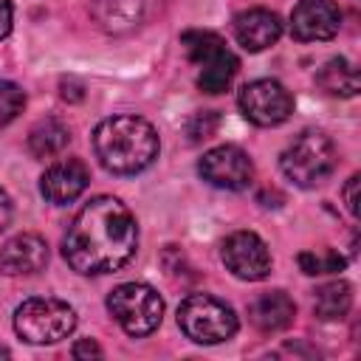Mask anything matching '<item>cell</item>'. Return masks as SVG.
Here are the masks:
<instances>
[{
	"label": "cell",
	"instance_id": "obj_25",
	"mask_svg": "<svg viewBox=\"0 0 361 361\" xmlns=\"http://www.w3.org/2000/svg\"><path fill=\"white\" fill-rule=\"evenodd\" d=\"M11 223V200L6 195V189L0 186V228H6Z\"/></svg>",
	"mask_w": 361,
	"mask_h": 361
},
{
	"label": "cell",
	"instance_id": "obj_12",
	"mask_svg": "<svg viewBox=\"0 0 361 361\" xmlns=\"http://www.w3.org/2000/svg\"><path fill=\"white\" fill-rule=\"evenodd\" d=\"M90 183V169L79 158H62L51 164L39 178V195L54 206L73 203Z\"/></svg>",
	"mask_w": 361,
	"mask_h": 361
},
{
	"label": "cell",
	"instance_id": "obj_3",
	"mask_svg": "<svg viewBox=\"0 0 361 361\" xmlns=\"http://www.w3.org/2000/svg\"><path fill=\"white\" fill-rule=\"evenodd\" d=\"M338 164L336 144L322 130H305L299 133L285 152L279 155V166L288 180H293L302 189H313L324 183Z\"/></svg>",
	"mask_w": 361,
	"mask_h": 361
},
{
	"label": "cell",
	"instance_id": "obj_2",
	"mask_svg": "<svg viewBox=\"0 0 361 361\" xmlns=\"http://www.w3.org/2000/svg\"><path fill=\"white\" fill-rule=\"evenodd\" d=\"M155 127L141 116H110L93 130V152L113 175H135L158 158Z\"/></svg>",
	"mask_w": 361,
	"mask_h": 361
},
{
	"label": "cell",
	"instance_id": "obj_6",
	"mask_svg": "<svg viewBox=\"0 0 361 361\" xmlns=\"http://www.w3.org/2000/svg\"><path fill=\"white\" fill-rule=\"evenodd\" d=\"M178 327L195 344H223L237 333L234 310L209 293H189L178 307Z\"/></svg>",
	"mask_w": 361,
	"mask_h": 361
},
{
	"label": "cell",
	"instance_id": "obj_19",
	"mask_svg": "<svg viewBox=\"0 0 361 361\" xmlns=\"http://www.w3.org/2000/svg\"><path fill=\"white\" fill-rule=\"evenodd\" d=\"M296 262H299L302 274H307V276L338 274V271H344V265H347V259H344V257H341L336 248H330V245H324V248H310V251H302V254L296 257Z\"/></svg>",
	"mask_w": 361,
	"mask_h": 361
},
{
	"label": "cell",
	"instance_id": "obj_18",
	"mask_svg": "<svg viewBox=\"0 0 361 361\" xmlns=\"http://www.w3.org/2000/svg\"><path fill=\"white\" fill-rule=\"evenodd\" d=\"M68 141H71L68 124H62L59 118H42V121H37V124L31 127V133H28V152H31L34 158L45 161V158L59 155V152L68 147Z\"/></svg>",
	"mask_w": 361,
	"mask_h": 361
},
{
	"label": "cell",
	"instance_id": "obj_14",
	"mask_svg": "<svg viewBox=\"0 0 361 361\" xmlns=\"http://www.w3.org/2000/svg\"><path fill=\"white\" fill-rule=\"evenodd\" d=\"M234 37L245 51H265L282 37V20L271 8H245L234 14Z\"/></svg>",
	"mask_w": 361,
	"mask_h": 361
},
{
	"label": "cell",
	"instance_id": "obj_16",
	"mask_svg": "<svg viewBox=\"0 0 361 361\" xmlns=\"http://www.w3.org/2000/svg\"><path fill=\"white\" fill-rule=\"evenodd\" d=\"M316 82L324 93L330 96H341V99H353L358 93V71L350 59L344 56H333L327 59L319 73H316Z\"/></svg>",
	"mask_w": 361,
	"mask_h": 361
},
{
	"label": "cell",
	"instance_id": "obj_26",
	"mask_svg": "<svg viewBox=\"0 0 361 361\" xmlns=\"http://www.w3.org/2000/svg\"><path fill=\"white\" fill-rule=\"evenodd\" d=\"M8 355H11V350H8V347L0 341V358H8Z\"/></svg>",
	"mask_w": 361,
	"mask_h": 361
},
{
	"label": "cell",
	"instance_id": "obj_5",
	"mask_svg": "<svg viewBox=\"0 0 361 361\" xmlns=\"http://www.w3.org/2000/svg\"><path fill=\"white\" fill-rule=\"evenodd\" d=\"M14 330L28 344H56L76 330V310L62 299L34 296L14 310Z\"/></svg>",
	"mask_w": 361,
	"mask_h": 361
},
{
	"label": "cell",
	"instance_id": "obj_24",
	"mask_svg": "<svg viewBox=\"0 0 361 361\" xmlns=\"http://www.w3.org/2000/svg\"><path fill=\"white\" fill-rule=\"evenodd\" d=\"M11 23H14V8L8 0H0V39L11 34Z\"/></svg>",
	"mask_w": 361,
	"mask_h": 361
},
{
	"label": "cell",
	"instance_id": "obj_10",
	"mask_svg": "<svg viewBox=\"0 0 361 361\" xmlns=\"http://www.w3.org/2000/svg\"><path fill=\"white\" fill-rule=\"evenodd\" d=\"M220 257H223V265L237 279L259 282V279H265L271 274V251L262 243V237L254 234V231H234V234H228L223 240Z\"/></svg>",
	"mask_w": 361,
	"mask_h": 361
},
{
	"label": "cell",
	"instance_id": "obj_15",
	"mask_svg": "<svg viewBox=\"0 0 361 361\" xmlns=\"http://www.w3.org/2000/svg\"><path fill=\"white\" fill-rule=\"evenodd\" d=\"M248 319L262 333L285 330L296 319V302L285 290H265L248 305Z\"/></svg>",
	"mask_w": 361,
	"mask_h": 361
},
{
	"label": "cell",
	"instance_id": "obj_22",
	"mask_svg": "<svg viewBox=\"0 0 361 361\" xmlns=\"http://www.w3.org/2000/svg\"><path fill=\"white\" fill-rule=\"evenodd\" d=\"M358 183H361L358 175H350L347 183H344V203H347V212H350L353 217L358 214Z\"/></svg>",
	"mask_w": 361,
	"mask_h": 361
},
{
	"label": "cell",
	"instance_id": "obj_23",
	"mask_svg": "<svg viewBox=\"0 0 361 361\" xmlns=\"http://www.w3.org/2000/svg\"><path fill=\"white\" fill-rule=\"evenodd\" d=\"M71 355H73V358H102V347H99L93 338H82V341L73 344Z\"/></svg>",
	"mask_w": 361,
	"mask_h": 361
},
{
	"label": "cell",
	"instance_id": "obj_9",
	"mask_svg": "<svg viewBox=\"0 0 361 361\" xmlns=\"http://www.w3.org/2000/svg\"><path fill=\"white\" fill-rule=\"evenodd\" d=\"M197 172L206 183H212L217 189H228V192H240V189L251 186V180H254V164H251L248 152L234 144H220V147L209 149L200 158Z\"/></svg>",
	"mask_w": 361,
	"mask_h": 361
},
{
	"label": "cell",
	"instance_id": "obj_13",
	"mask_svg": "<svg viewBox=\"0 0 361 361\" xmlns=\"http://www.w3.org/2000/svg\"><path fill=\"white\" fill-rule=\"evenodd\" d=\"M48 265V243L39 234L23 231L3 243L0 274L3 276H31Z\"/></svg>",
	"mask_w": 361,
	"mask_h": 361
},
{
	"label": "cell",
	"instance_id": "obj_11",
	"mask_svg": "<svg viewBox=\"0 0 361 361\" xmlns=\"http://www.w3.org/2000/svg\"><path fill=\"white\" fill-rule=\"evenodd\" d=\"M341 28V11L333 0H299L290 11V34L299 42L333 39Z\"/></svg>",
	"mask_w": 361,
	"mask_h": 361
},
{
	"label": "cell",
	"instance_id": "obj_17",
	"mask_svg": "<svg viewBox=\"0 0 361 361\" xmlns=\"http://www.w3.org/2000/svg\"><path fill=\"white\" fill-rule=\"evenodd\" d=\"M350 307H353V285L344 282V279L324 282V285H319L313 290V313L322 322L344 319Z\"/></svg>",
	"mask_w": 361,
	"mask_h": 361
},
{
	"label": "cell",
	"instance_id": "obj_4",
	"mask_svg": "<svg viewBox=\"0 0 361 361\" xmlns=\"http://www.w3.org/2000/svg\"><path fill=\"white\" fill-rule=\"evenodd\" d=\"M180 45L189 56L192 65L200 68L197 73V87L203 93H223L228 90V85L237 76L240 59L226 48V42L214 34V31H183L180 34Z\"/></svg>",
	"mask_w": 361,
	"mask_h": 361
},
{
	"label": "cell",
	"instance_id": "obj_21",
	"mask_svg": "<svg viewBox=\"0 0 361 361\" xmlns=\"http://www.w3.org/2000/svg\"><path fill=\"white\" fill-rule=\"evenodd\" d=\"M217 127H220V116H217L214 110H200V113H195V116L189 118V124H186L189 144H200V141L212 138V135L217 133Z\"/></svg>",
	"mask_w": 361,
	"mask_h": 361
},
{
	"label": "cell",
	"instance_id": "obj_8",
	"mask_svg": "<svg viewBox=\"0 0 361 361\" xmlns=\"http://www.w3.org/2000/svg\"><path fill=\"white\" fill-rule=\"evenodd\" d=\"M237 102L243 116L257 127H276L293 113V96L276 79H254L243 85Z\"/></svg>",
	"mask_w": 361,
	"mask_h": 361
},
{
	"label": "cell",
	"instance_id": "obj_1",
	"mask_svg": "<svg viewBox=\"0 0 361 361\" xmlns=\"http://www.w3.org/2000/svg\"><path fill=\"white\" fill-rule=\"evenodd\" d=\"M135 245L138 226L133 212L118 197L102 195L85 203L71 220L62 240V257L76 274L102 276L127 265Z\"/></svg>",
	"mask_w": 361,
	"mask_h": 361
},
{
	"label": "cell",
	"instance_id": "obj_7",
	"mask_svg": "<svg viewBox=\"0 0 361 361\" xmlns=\"http://www.w3.org/2000/svg\"><path fill=\"white\" fill-rule=\"evenodd\" d=\"M107 310L127 336L141 338V336H149L152 330H158V324L164 319V299L158 296L155 288H149L144 282H124L110 290Z\"/></svg>",
	"mask_w": 361,
	"mask_h": 361
},
{
	"label": "cell",
	"instance_id": "obj_20",
	"mask_svg": "<svg viewBox=\"0 0 361 361\" xmlns=\"http://www.w3.org/2000/svg\"><path fill=\"white\" fill-rule=\"evenodd\" d=\"M25 107V93L14 82H0V127L11 124Z\"/></svg>",
	"mask_w": 361,
	"mask_h": 361
}]
</instances>
